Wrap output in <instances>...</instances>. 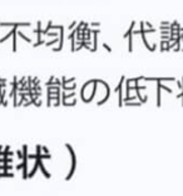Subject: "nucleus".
Masks as SVG:
<instances>
[{"mask_svg":"<svg viewBox=\"0 0 183 196\" xmlns=\"http://www.w3.org/2000/svg\"><path fill=\"white\" fill-rule=\"evenodd\" d=\"M2 169L4 170V171H9V170L13 169V166H11V165H8V164H4V166H3Z\"/></svg>","mask_w":183,"mask_h":196,"instance_id":"5","label":"nucleus"},{"mask_svg":"<svg viewBox=\"0 0 183 196\" xmlns=\"http://www.w3.org/2000/svg\"><path fill=\"white\" fill-rule=\"evenodd\" d=\"M38 167H39V163L35 160V166L33 167V170H31V173L28 175V179H31V177H34V175H35V173H37V170H38Z\"/></svg>","mask_w":183,"mask_h":196,"instance_id":"3","label":"nucleus"},{"mask_svg":"<svg viewBox=\"0 0 183 196\" xmlns=\"http://www.w3.org/2000/svg\"><path fill=\"white\" fill-rule=\"evenodd\" d=\"M35 160H37L38 163H39V167H40V170H41V173H43V175H44L47 179H50V177H52V175L49 174V173L47 171V170H45V167H44V165H43V161H41L43 159L39 157V156H37V159H35Z\"/></svg>","mask_w":183,"mask_h":196,"instance_id":"2","label":"nucleus"},{"mask_svg":"<svg viewBox=\"0 0 183 196\" xmlns=\"http://www.w3.org/2000/svg\"><path fill=\"white\" fill-rule=\"evenodd\" d=\"M14 176H15L14 174H9L8 171H4L3 174H0V179L2 177H14Z\"/></svg>","mask_w":183,"mask_h":196,"instance_id":"4","label":"nucleus"},{"mask_svg":"<svg viewBox=\"0 0 183 196\" xmlns=\"http://www.w3.org/2000/svg\"><path fill=\"white\" fill-rule=\"evenodd\" d=\"M43 151L45 152V154H49V151H48V149H47V148H43Z\"/></svg>","mask_w":183,"mask_h":196,"instance_id":"8","label":"nucleus"},{"mask_svg":"<svg viewBox=\"0 0 183 196\" xmlns=\"http://www.w3.org/2000/svg\"><path fill=\"white\" fill-rule=\"evenodd\" d=\"M16 155H18V157H19V159H23V157H24V155H23V151H20V150L16 151Z\"/></svg>","mask_w":183,"mask_h":196,"instance_id":"6","label":"nucleus"},{"mask_svg":"<svg viewBox=\"0 0 183 196\" xmlns=\"http://www.w3.org/2000/svg\"><path fill=\"white\" fill-rule=\"evenodd\" d=\"M65 146L68 148V150H69V152H70V156H72V167H70V170H69V174L65 176V181H69L70 179L73 177V175H74V171H75V167H77V157H75V155H74V151H73V149H72V146H70L69 144H66Z\"/></svg>","mask_w":183,"mask_h":196,"instance_id":"1","label":"nucleus"},{"mask_svg":"<svg viewBox=\"0 0 183 196\" xmlns=\"http://www.w3.org/2000/svg\"><path fill=\"white\" fill-rule=\"evenodd\" d=\"M21 167H23V163H19L18 165H16V166H15V169H16V170H20Z\"/></svg>","mask_w":183,"mask_h":196,"instance_id":"7","label":"nucleus"}]
</instances>
